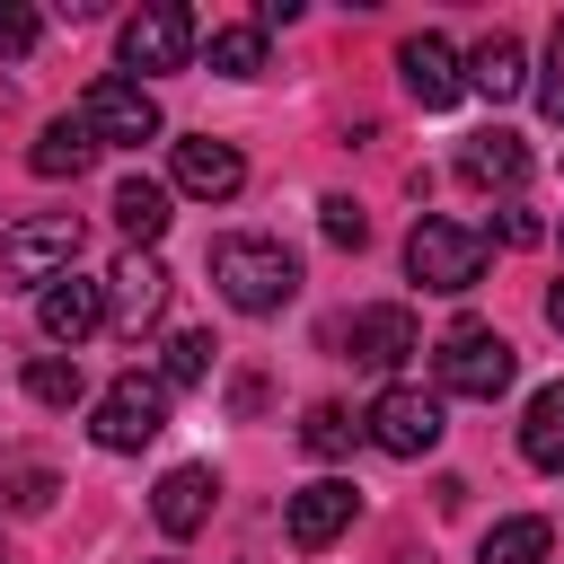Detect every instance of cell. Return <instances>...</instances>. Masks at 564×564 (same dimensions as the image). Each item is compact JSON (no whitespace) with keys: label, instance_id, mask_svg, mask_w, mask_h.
Masks as SVG:
<instances>
[{"label":"cell","instance_id":"44dd1931","mask_svg":"<svg viewBox=\"0 0 564 564\" xmlns=\"http://www.w3.org/2000/svg\"><path fill=\"white\" fill-rule=\"evenodd\" d=\"M546 546H555V529H546L538 511H520V520H494V529H485V564H546Z\"/></svg>","mask_w":564,"mask_h":564},{"label":"cell","instance_id":"8992f818","mask_svg":"<svg viewBox=\"0 0 564 564\" xmlns=\"http://www.w3.org/2000/svg\"><path fill=\"white\" fill-rule=\"evenodd\" d=\"M79 247H88V229H79L70 212L18 220V229L0 238V273H9V282H62V273L79 264Z\"/></svg>","mask_w":564,"mask_h":564},{"label":"cell","instance_id":"277c9868","mask_svg":"<svg viewBox=\"0 0 564 564\" xmlns=\"http://www.w3.org/2000/svg\"><path fill=\"white\" fill-rule=\"evenodd\" d=\"M79 123L97 132V150H106V141H115V150H141V141H159V97H150L141 79L106 70V79L79 88Z\"/></svg>","mask_w":564,"mask_h":564},{"label":"cell","instance_id":"4fadbf2b","mask_svg":"<svg viewBox=\"0 0 564 564\" xmlns=\"http://www.w3.org/2000/svg\"><path fill=\"white\" fill-rule=\"evenodd\" d=\"M238 185H247V159H238L229 141H212V132L176 141V194H194V203H229Z\"/></svg>","mask_w":564,"mask_h":564},{"label":"cell","instance_id":"603a6c76","mask_svg":"<svg viewBox=\"0 0 564 564\" xmlns=\"http://www.w3.org/2000/svg\"><path fill=\"white\" fill-rule=\"evenodd\" d=\"M26 397H35V405H79V397H88V379H79V361L35 352V361H26Z\"/></svg>","mask_w":564,"mask_h":564},{"label":"cell","instance_id":"7c38bea8","mask_svg":"<svg viewBox=\"0 0 564 564\" xmlns=\"http://www.w3.org/2000/svg\"><path fill=\"white\" fill-rule=\"evenodd\" d=\"M397 70H405V97L414 106H458V88H467V62L449 53V35H405L397 44Z\"/></svg>","mask_w":564,"mask_h":564},{"label":"cell","instance_id":"e0dca14e","mask_svg":"<svg viewBox=\"0 0 564 564\" xmlns=\"http://www.w3.org/2000/svg\"><path fill=\"white\" fill-rule=\"evenodd\" d=\"M520 458H529V467H546V476H564V379L529 397V423H520Z\"/></svg>","mask_w":564,"mask_h":564},{"label":"cell","instance_id":"7a4b0ae2","mask_svg":"<svg viewBox=\"0 0 564 564\" xmlns=\"http://www.w3.org/2000/svg\"><path fill=\"white\" fill-rule=\"evenodd\" d=\"M405 273L423 291H476L485 282V229H467V220H414Z\"/></svg>","mask_w":564,"mask_h":564},{"label":"cell","instance_id":"5bb4252c","mask_svg":"<svg viewBox=\"0 0 564 564\" xmlns=\"http://www.w3.org/2000/svg\"><path fill=\"white\" fill-rule=\"evenodd\" d=\"M405 352H423V326H414V308L379 300V308H361V317H352V361H361V370H397Z\"/></svg>","mask_w":564,"mask_h":564},{"label":"cell","instance_id":"f546056e","mask_svg":"<svg viewBox=\"0 0 564 564\" xmlns=\"http://www.w3.org/2000/svg\"><path fill=\"white\" fill-rule=\"evenodd\" d=\"M546 317H555V326H564V282H555V291H546Z\"/></svg>","mask_w":564,"mask_h":564},{"label":"cell","instance_id":"cb8c5ba5","mask_svg":"<svg viewBox=\"0 0 564 564\" xmlns=\"http://www.w3.org/2000/svg\"><path fill=\"white\" fill-rule=\"evenodd\" d=\"M352 432H361V423H352L344 405H308V414H300V449H308V458H344Z\"/></svg>","mask_w":564,"mask_h":564},{"label":"cell","instance_id":"d6986e66","mask_svg":"<svg viewBox=\"0 0 564 564\" xmlns=\"http://www.w3.org/2000/svg\"><path fill=\"white\" fill-rule=\"evenodd\" d=\"M88 159H97V132H88L79 115H62V123H44V141L26 150V167H35V176H79Z\"/></svg>","mask_w":564,"mask_h":564},{"label":"cell","instance_id":"9c48e42d","mask_svg":"<svg viewBox=\"0 0 564 564\" xmlns=\"http://www.w3.org/2000/svg\"><path fill=\"white\" fill-rule=\"evenodd\" d=\"M185 53H194V18L176 0H150V9L123 18V62L132 70H185Z\"/></svg>","mask_w":564,"mask_h":564},{"label":"cell","instance_id":"f1b7e54d","mask_svg":"<svg viewBox=\"0 0 564 564\" xmlns=\"http://www.w3.org/2000/svg\"><path fill=\"white\" fill-rule=\"evenodd\" d=\"M494 229H502V238H511V247H538V220H529V212H502V220H494Z\"/></svg>","mask_w":564,"mask_h":564},{"label":"cell","instance_id":"2e32d148","mask_svg":"<svg viewBox=\"0 0 564 564\" xmlns=\"http://www.w3.org/2000/svg\"><path fill=\"white\" fill-rule=\"evenodd\" d=\"M467 88H485L494 106L520 97V88H529V53H520V35H485V44L467 53Z\"/></svg>","mask_w":564,"mask_h":564},{"label":"cell","instance_id":"8fae6325","mask_svg":"<svg viewBox=\"0 0 564 564\" xmlns=\"http://www.w3.org/2000/svg\"><path fill=\"white\" fill-rule=\"evenodd\" d=\"M35 326H44V344H88L97 326H106V282H88V273H62V282H44V300H35Z\"/></svg>","mask_w":564,"mask_h":564},{"label":"cell","instance_id":"83f0119b","mask_svg":"<svg viewBox=\"0 0 564 564\" xmlns=\"http://www.w3.org/2000/svg\"><path fill=\"white\" fill-rule=\"evenodd\" d=\"M538 106L564 123V18H555V35H546V70H538Z\"/></svg>","mask_w":564,"mask_h":564},{"label":"cell","instance_id":"ac0fdd59","mask_svg":"<svg viewBox=\"0 0 564 564\" xmlns=\"http://www.w3.org/2000/svg\"><path fill=\"white\" fill-rule=\"evenodd\" d=\"M458 176H467V185H520V176H529L520 132H476V141L458 150Z\"/></svg>","mask_w":564,"mask_h":564},{"label":"cell","instance_id":"3957f363","mask_svg":"<svg viewBox=\"0 0 564 564\" xmlns=\"http://www.w3.org/2000/svg\"><path fill=\"white\" fill-rule=\"evenodd\" d=\"M511 370H520V352H511L494 326H476V317H467V326H449V335H441V388H449V397L494 405V397L511 388Z\"/></svg>","mask_w":564,"mask_h":564},{"label":"cell","instance_id":"5b68a950","mask_svg":"<svg viewBox=\"0 0 564 564\" xmlns=\"http://www.w3.org/2000/svg\"><path fill=\"white\" fill-rule=\"evenodd\" d=\"M88 432H97V449H141V441H159V432H167V379L123 370V379L88 405Z\"/></svg>","mask_w":564,"mask_h":564},{"label":"cell","instance_id":"4316f807","mask_svg":"<svg viewBox=\"0 0 564 564\" xmlns=\"http://www.w3.org/2000/svg\"><path fill=\"white\" fill-rule=\"evenodd\" d=\"M35 35H44V18H35V9H18V0H0V53L18 62V53H35Z\"/></svg>","mask_w":564,"mask_h":564},{"label":"cell","instance_id":"7402d4cb","mask_svg":"<svg viewBox=\"0 0 564 564\" xmlns=\"http://www.w3.org/2000/svg\"><path fill=\"white\" fill-rule=\"evenodd\" d=\"M212 70L220 79H256L264 70V26H212Z\"/></svg>","mask_w":564,"mask_h":564},{"label":"cell","instance_id":"ffe728a7","mask_svg":"<svg viewBox=\"0 0 564 564\" xmlns=\"http://www.w3.org/2000/svg\"><path fill=\"white\" fill-rule=\"evenodd\" d=\"M115 220H123V238H132V247H150V238L176 220V212H167V185H150V176H123V185H115Z\"/></svg>","mask_w":564,"mask_h":564},{"label":"cell","instance_id":"9a60e30c","mask_svg":"<svg viewBox=\"0 0 564 564\" xmlns=\"http://www.w3.org/2000/svg\"><path fill=\"white\" fill-rule=\"evenodd\" d=\"M150 520H159L167 538H194V529L212 520V467H167L159 494H150Z\"/></svg>","mask_w":564,"mask_h":564},{"label":"cell","instance_id":"6da1fadb","mask_svg":"<svg viewBox=\"0 0 564 564\" xmlns=\"http://www.w3.org/2000/svg\"><path fill=\"white\" fill-rule=\"evenodd\" d=\"M212 282H220L229 308L273 317V308L300 291V256H291L282 238H212Z\"/></svg>","mask_w":564,"mask_h":564},{"label":"cell","instance_id":"52a82bcc","mask_svg":"<svg viewBox=\"0 0 564 564\" xmlns=\"http://www.w3.org/2000/svg\"><path fill=\"white\" fill-rule=\"evenodd\" d=\"M361 432H370L388 458H432L449 423H441V397H432V388H379L370 414H361Z\"/></svg>","mask_w":564,"mask_h":564},{"label":"cell","instance_id":"484cf974","mask_svg":"<svg viewBox=\"0 0 564 564\" xmlns=\"http://www.w3.org/2000/svg\"><path fill=\"white\" fill-rule=\"evenodd\" d=\"M317 229H326L335 247H361V238H370V220H361V212H352L344 194H326V203H317Z\"/></svg>","mask_w":564,"mask_h":564},{"label":"cell","instance_id":"30bf717a","mask_svg":"<svg viewBox=\"0 0 564 564\" xmlns=\"http://www.w3.org/2000/svg\"><path fill=\"white\" fill-rule=\"evenodd\" d=\"M159 308H167V264L132 247V256H123V264L106 273V326L141 335V326H159Z\"/></svg>","mask_w":564,"mask_h":564},{"label":"cell","instance_id":"ba28073f","mask_svg":"<svg viewBox=\"0 0 564 564\" xmlns=\"http://www.w3.org/2000/svg\"><path fill=\"white\" fill-rule=\"evenodd\" d=\"M352 511H361V494H352L344 476H317V485H300V494H291L282 529H291V546H300V555H326V546L352 529Z\"/></svg>","mask_w":564,"mask_h":564},{"label":"cell","instance_id":"d4e9b609","mask_svg":"<svg viewBox=\"0 0 564 564\" xmlns=\"http://www.w3.org/2000/svg\"><path fill=\"white\" fill-rule=\"evenodd\" d=\"M212 352H220L212 335H167V370H159V379H167V388H203V379H212Z\"/></svg>","mask_w":564,"mask_h":564}]
</instances>
